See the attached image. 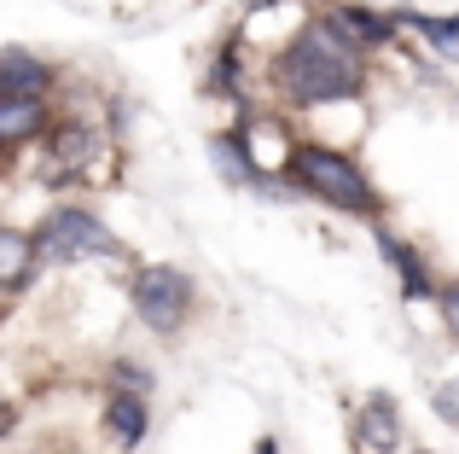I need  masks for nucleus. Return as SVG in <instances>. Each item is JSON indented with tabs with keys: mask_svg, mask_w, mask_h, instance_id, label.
<instances>
[{
	"mask_svg": "<svg viewBox=\"0 0 459 454\" xmlns=\"http://www.w3.org/2000/svg\"><path fill=\"white\" fill-rule=\"evenodd\" d=\"M273 82L291 105H337L360 93V47L332 18H314L273 58Z\"/></svg>",
	"mask_w": 459,
	"mask_h": 454,
	"instance_id": "1",
	"label": "nucleus"
},
{
	"mask_svg": "<svg viewBox=\"0 0 459 454\" xmlns=\"http://www.w3.org/2000/svg\"><path fill=\"white\" fill-rule=\"evenodd\" d=\"M285 170H291V181L303 187L308 198H320V205L343 210V216H360V222H384L378 187H372L367 170H360L355 158H343V152H332V146H297L291 158H285Z\"/></svg>",
	"mask_w": 459,
	"mask_h": 454,
	"instance_id": "2",
	"label": "nucleus"
},
{
	"mask_svg": "<svg viewBox=\"0 0 459 454\" xmlns=\"http://www.w3.org/2000/svg\"><path fill=\"white\" fill-rule=\"evenodd\" d=\"M35 262H88V257H123V239L93 210H53L35 227Z\"/></svg>",
	"mask_w": 459,
	"mask_h": 454,
	"instance_id": "3",
	"label": "nucleus"
},
{
	"mask_svg": "<svg viewBox=\"0 0 459 454\" xmlns=\"http://www.w3.org/2000/svg\"><path fill=\"white\" fill-rule=\"evenodd\" d=\"M128 297H134V315L146 320L152 332H180L186 327V309H192V280L180 268H169V262H146V268H134V280H128Z\"/></svg>",
	"mask_w": 459,
	"mask_h": 454,
	"instance_id": "4",
	"label": "nucleus"
},
{
	"mask_svg": "<svg viewBox=\"0 0 459 454\" xmlns=\"http://www.w3.org/2000/svg\"><path fill=\"white\" fill-rule=\"evenodd\" d=\"M355 449L367 454H402V414L384 390H372L367 402L355 408Z\"/></svg>",
	"mask_w": 459,
	"mask_h": 454,
	"instance_id": "5",
	"label": "nucleus"
},
{
	"mask_svg": "<svg viewBox=\"0 0 459 454\" xmlns=\"http://www.w3.org/2000/svg\"><path fill=\"white\" fill-rule=\"evenodd\" d=\"M47 123H53V117H47L41 93H0V158L30 146L35 135H47Z\"/></svg>",
	"mask_w": 459,
	"mask_h": 454,
	"instance_id": "6",
	"label": "nucleus"
},
{
	"mask_svg": "<svg viewBox=\"0 0 459 454\" xmlns=\"http://www.w3.org/2000/svg\"><path fill=\"white\" fill-rule=\"evenodd\" d=\"M325 18H332L337 30H343L349 41L360 47V53H367V47H384V41H390L395 30H402V23H395L390 12H372V6H355V0H343V6H332V12H325Z\"/></svg>",
	"mask_w": 459,
	"mask_h": 454,
	"instance_id": "7",
	"label": "nucleus"
},
{
	"mask_svg": "<svg viewBox=\"0 0 459 454\" xmlns=\"http://www.w3.org/2000/svg\"><path fill=\"white\" fill-rule=\"evenodd\" d=\"M372 227H378V250H384V262L395 268V280L407 285V297H430V292H437V285H430V274H425V257H419L413 245H402V239H395L384 222H372Z\"/></svg>",
	"mask_w": 459,
	"mask_h": 454,
	"instance_id": "8",
	"label": "nucleus"
},
{
	"mask_svg": "<svg viewBox=\"0 0 459 454\" xmlns=\"http://www.w3.org/2000/svg\"><path fill=\"white\" fill-rule=\"evenodd\" d=\"M47 140H53V175H76L93 158V128L88 123L58 117V123H47Z\"/></svg>",
	"mask_w": 459,
	"mask_h": 454,
	"instance_id": "9",
	"label": "nucleus"
},
{
	"mask_svg": "<svg viewBox=\"0 0 459 454\" xmlns=\"http://www.w3.org/2000/svg\"><path fill=\"white\" fill-rule=\"evenodd\" d=\"M210 158H215V170L227 175V181H238V187H262V163L250 158V146H245V128H227V135H215L210 140Z\"/></svg>",
	"mask_w": 459,
	"mask_h": 454,
	"instance_id": "10",
	"label": "nucleus"
},
{
	"mask_svg": "<svg viewBox=\"0 0 459 454\" xmlns=\"http://www.w3.org/2000/svg\"><path fill=\"white\" fill-rule=\"evenodd\" d=\"M105 432L123 449H134L140 437H146V397H140V390H117V397L105 402Z\"/></svg>",
	"mask_w": 459,
	"mask_h": 454,
	"instance_id": "11",
	"label": "nucleus"
},
{
	"mask_svg": "<svg viewBox=\"0 0 459 454\" xmlns=\"http://www.w3.org/2000/svg\"><path fill=\"white\" fill-rule=\"evenodd\" d=\"M35 268V239L18 227H0V292H18Z\"/></svg>",
	"mask_w": 459,
	"mask_h": 454,
	"instance_id": "12",
	"label": "nucleus"
},
{
	"mask_svg": "<svg viewBox=\"0 0 459 454\" xmlns=\"http://www.w3.org/2000/svg\"><path fill=\"white\" fill-rule=\"evenodd\" d=\"M47 82H53V70L41 65V58L30 53H0V93H47Z\"/></svg>",
	"mask_w": 459,
	"mask_h": 454,
	"instance_id": "13",
	"label": "nucleus"
},
{
	"mask_svg": "<svg viewBox=\"0 0 459 454\" xmlns=\"http://www.w3.org/2000/svg\"><path fill=\"white\" fill-rule=\"evenodd\" d=\"M402 30H419L437 53H459V18H430V12H395Z\"/></svg>",
	"mask_w": 459,
	"mask_h": 454,
	"instance_id": "14",
	"label": "nucleus"
},
{
	"mask_svg": "<svg viewBox=\"0 0 459 454\" xmlns=\"http://www.w3.org/2000/svg\"><path fill=\"white\" fill-rule=\"evenodd\" d=\"M437 414L459 425V379H448V385H437Z\"/></svg>",
	"mask_w": 459,
	"mask_h": 454,
	"instance_id": "15",
	"label": "nucleus"
},
{
	"mask_svg": "<svg viewBox=\"0 0 459 454\" xmlns=\"http://www.w3.org/2000/svg\"><path fill=\"white\" fill-rule=\"evenodd\" d=\"M442 320H448V332L459 338V280L448 285V292H442Z\"/></svg>",
	"mask_w": 459,
	"mask_h": 454,
	"instance_id": "16",
	"label": "nucleus"
},
{
	"mask_svg": "<svg viewBox=\"0 0 459 454\" xmlns=\"http://www.w3.org/2000/svg\"><path fill=\"white\" fill-rule=\"evenodd\" d=\"M12 420H18V414H12V402H0V437L12 432Z\"/></svg>",
	"mask_w": 459,
	"mask_h": 454,
	"instance_id": "17",
	"label": "nucleus"
},
{
	"mask_svg": "<svg viewBox=\"0 0 459 454\" xmlns=\"http://www.w3.org/2000/svg\"><path fill=\"white\" fill-rule=\"evenodd\" d=\"M256 454H280V443H273V437H262V443H256Z\"/></svg>",
	"mask_w": 459,
	"mask_h": 454,
	"instance_id": "18",
	"label": "nucleus"
},
{
	"mask_svg": "<svg viewBox=\"0 0 459 454\" xmlns=\"http://www.w3.org/2000/svg\"><path fill=\"white\" fill-rule=\"evenodd\" d=\"M245 6H280V0H245Z\"/></svg>",
	"mask_w": 459,
	"mask_h": 454,
	"instance_id": "19",
	"label": "nucleus"
},
{
	"mask_svg": "<svg viewBox=\"0 0 459 454\" xmlns=\"http://www.w3.org/2000/svg\"><path fill=\"white\" fill-rule=\"evenodd\" d=\"M419 454H430V449H419Z\"/></svg>",
	"mask_w": 459,
	"mask_h": 454,
	"instance_id": "20",
	"label": "nucleus"
}]
</instances>
